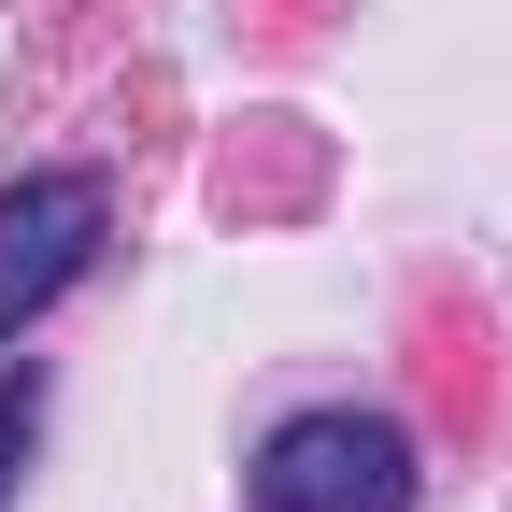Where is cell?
I'll list each match as a JSON object with an SVG mask.
<instances>
[{
    "mask_svg": "<svg viewBox=\"0 0 512 512\" xmlns=\"http://www.w3.org/2000/svg\"><path fill=\"white\" fill-rule=\"evenodd\" d=\"M256 512H413V427L399 413H285L256 441Z\"/></svg>",
    "mask_w": 512,
    "mask_h": 512,
    "instance_id": "cell-1",
    "label": "cell"
},
{
    "mask_svg": "<svg viewBox=\"0 0 512 512\" xmlns=\"http://www.w3.org/2000/svg\"><path fill=\"white\" fill-rule=\"evenodd\" d=\"M100 242H114V185L100 171H29V185H0V342L29 328V313H57L86 271H100Z\"/></svg>",
    "mask_w": 512,
    "mask_h": 512,
    "instance_id": "cell-2",
    "label": "cell"
},
{
    "mask_svg": "<svg viewBox=\"0 0 512 512\" xmlns=\"http://www.w3.org/2000/svg\"><path fill=\"white\" fill-rule=\"evenodd\" d=\"M29 427H43V370H0V512H15V470H29Z\"/></svg>",
    "mask_w": 512,
    "mask_h": 512,
    "instance_id": "cell-3",
    "label": "cell"
}]
</instances>
